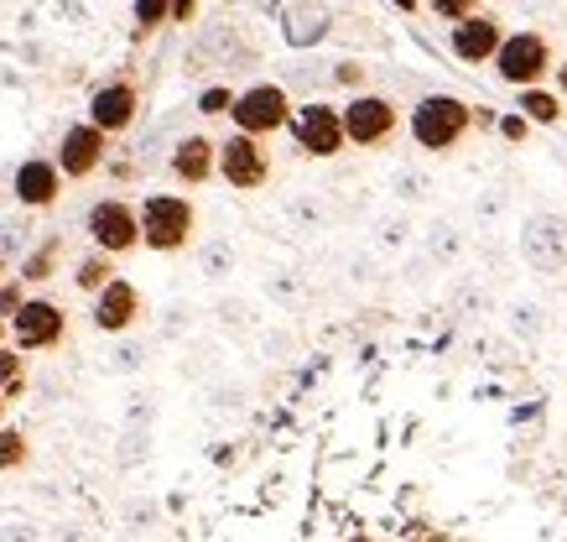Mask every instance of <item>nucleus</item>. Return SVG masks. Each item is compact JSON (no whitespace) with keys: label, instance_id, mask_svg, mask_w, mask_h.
I'll return each mask as SVG.
<instances>
[{"label":"nucleus","instance_id":"f257e3e1","mask_svg":"<svg viewBox=\"0 0 567 542\" xmlns=\"http://www.w3.org/2000/svg\"><path fill=\"white\" fill-rule=\"evenodd\" d=\"M141 219V245L156 250V256H177L193 245V229H198V209H193L183 193H152L136 209Z\"/></svg>","mask_w":567,"mask_h":542},{"label":"nucleus","instance_id":"f03ea898","mask_svg":"<svg viewBox=\"0 0 567 542\" xmlns=\"http://www.w3.org/2000/svg\"><path fill=\"white\" fill-rule=\"evenodd\" d=\"M468 110L474 105H464L458 94H422L412 105V141L422 152H432V157H443V152H453L474 131Z\"/></svg>","mask_w":567,"mask_h":542},{"label":"nucleus","instance_id":"7ed1b4c3","mask_svg":"<svg viewBox=\"0 0 567 542\" xmlns=\"http://www.w3.org/2000/svg\"><path fill=\"white\" fill-rule=\"evenodd\" d=\"M516 250L526 272L536 277H563L567 272V214L563 209H532L520 219Z\"/></svg>","mask_w":567,"mask_h":542},{"label":"nucleus","instance_id":"20e7f679","mask_svg":"<svg viewBox=\"0 0 567 542\" xmlns=\"http://www.w3.org/2000/svg\"><path fill=\"white\" fill-rule=\"evenodd\" d=\"M229 121H235L240 136L266 141V136H276V131H287V121H292V94L281 84H250L235 94Z\"/></svg>","mask_w":567,"mask_h":542},{"label":"nucleus","instance_id":"39448f33","mask_svg":"<svg viewBox=\"0 0 567 542\" xmlns=\"http://www.w3.org/2000/svg\"><path fill=\"white\" fill-rule=\"evenodd\" d=\"M489 63L511 89H532L551 73V42L542 32H505Z\"/></svg>","mask_w":567,"mask_h":542},{"label":"nucleus","instance_id":"423d86ee","mask_svg":"<svg viewBox=\"0 0 567 542\" xmlns=\"http://www.w3.org/2000/svg\"><path fill=\"white\" fill-rule=\"evenodd\" d=\"M287 131H292L297 152L302 157H339L349 141H344V121H339V110L333 105H318V100H308V105H292V121H287Z\"/></svg>","mask_w":567,"mask_h":542},{"label":"nucleus","instance_id":"0eeeda50","mask_svg":"<svg viewBox=\"0 0 567 542\" xmlns=\"http://www.w3.org/2000/svg\"><path fill=\"white\" fill-rule=\"evenodd\" d=\"M84 229H89V241H94V250H104V256H131V250H141L136 204H125V198H100V204L89 209Z\"/></svg>","mask_w":567,"mask_h":542},{"label":"nucleus","instance_id":"6e6552de","mask_svg":"<svg viewBox=\"0 0 567 542\" xmlns=\"http://www.w3.org/2000/svg\"><path fill=\"white\" fill-rule=\"evenodd\" d=\"M214 173L229 183V188L240 193H256L266 188V177H271V157H266V146H260L256 136H224L219 152H214Z\"/></svg>","mask_w":567,"mask_h":542},{"label":"nucleus","instance_id":"1a4fd4ad","mask_svg":"<svg viewBox=\"0 0 567 542\" xmlns=\"http://www.w3.org/2000/svg\"><path fill=\"white\" fill-rule=\"evenodd\" d=\"M339 121H344L349 146H385V141L395 136L401 115H395V100H385V94H364L360 89V94L339 110Z\"/></svg>","mask_w":567,"mask_h":542},{"label":"nucleus","instance_id":"9d476101","mask_svg":"<svg viewBox=\"0 0 567 542\" xmlns=\"http://www.w3.org/2000/svg\"><path fill=\"white\" fill-rule=\"evenodd\" d=\"M69 334V314L52 298H27L11 314V350H58Z\"/></svg>","mask_w":567,"mask_h":542},{"label":"nucleus","instance_id":"9b49d317","mask_svg":"<svg viewBox=\"0 0 567 542\" xmlns=\"http://www.w3.org/2000/svg\"><path fill=\"white\" fill-rule=\"evenodd\" d=\"M505 42V21L495 17V11H474V17L453 21V32H447V53L458 58V63H468V69H480V63H489L495 58V48Z\"/></svg>","mask_w":567,"mask_h":542},{"label":"nucleus","instance_id":"f8f14e48","mask_svg":"<svg viewBox=\"0 0 567 542\" xmlns=\"http://www.w3.org/2000/svg\"><path fill=\"white\" fill-rule=\"evenodd\" d=\"M104 157H110V136L104 131H94L89 121H79V125H69L63 131V141H58V173L63 177H73V183H84V177H94L104 167Z\"/></svg>","mask_w":567,"mask_h":542},{"label":"nucleus","instance_id":"ddd939ff","mask_svg":"<svg viewBox=\"0 0 567 542\" xmlns=\"http://www.w3.org/2000/svg\"><path fill=\"white\" fill-rule=\"evenodd\" d=\"M141 115V94L136 84H125V79H115V84H100L94 94H89V125L94 131H104V136H121V131H131Z\"/></svg>","mask_w":567,"mask_h":542},{"label":"nucleus","instance_id":"4468645a","mask_svg":"<svg viewBox=\"0 0 567 542\" xmlns=\"http://www.w3.org/2000/svg\"><path fill=\"white\" fill-rule=\"evenodd\" d=\"M141 308H146V303H141L136 282L110 277L100 293H94V329H100V334H125L141 318Z\"/></svg>","mask_w":567,"mask_h":542},{"label":"nucleus","instance_id":"2eb2a0df","mask_svg":"<svg viewBox=\"0 0 567 542\" xmlns=\"http://www.w3.org/2000/svg\"><path fill=\"white\" fill-rule=\"evenodd\" d=\"M11 193H17L21 209H52V204L63 198V173H58V162L27 157L17 173H11Z\"/></svg>","mask_w":567,"mask_h":542},{"label":"nucleus","instance_id":"dca6fc26","mask_svg":"<svg viewBox=\"0 0 567 542\" xmlns=\"http://www.w3.org/2000/svg\"><path fill=\"white\" fill-rule=\"evenodd\" d=\"M214 152H219V141H208L204 131H193V136H183V141L173 146L167 167H173L177 183L198 188V183H208V177H214Z\"/></svg>","mask_w":567,"mask_h":542},{"label":"nucleus","instance_id":"f3484780","mask_svg":"<svg viewBox=\"0 0 567 542\" xmlns=\"http://www.w3.org/2000/svg\"><path fill=\"white\" fill-rule=\"evenodd\" d=\"M464 250H468V235L453 219H432L427 229H422V256H427L437 272H453V266L464 262Z\"/></svg>","mask_w":567,"mask_h":542},{"label":"nucleus","instance_id":"a211bd4d","mask_svg":"<svg viewBox=\"0 0 567 542\" xmlns=\"http://www.w3.org/2000/svg\"><path fill=\"white\" fill-rule=\"evenodd\" d=\"M505 329H511V339H520V345H542L551 329V314L536 298H511L505 303Z\"/></svg>","mask_w":567,"mask_h":542},{"label":"nucleus","instance_id":"6ab92c4d","mask_svg":"<svg viewBox=\"0 0 567 542\" xmlns=\"http://www.w3.org/2000/svg\"><path fill=\"white\" fill-rule=\"evenodd\" d=\"M328 6H318V0H302V6H292L287 11V21H281V32H287V42L292 48H312V42H323L328 37Z\"/></svg>","mask_w":567,"mask_h":542},{"label":"nucleus","instance_id":"aec40b11","mask_svg":"<svg viewBox=\"0 0 567 542\" xmlns=\"http://www.w3.org/2000/svg\"><path fill=\"white\" fill-rule=\"evenodd\" d=\"M58 262H63V235H48V241H37L27 256H21V272L17 277L27 282V287H37V282H52L58 277Z\"/></svg>","mask_w":567,"mask_h":542},{"label":"nucleus","instance_id":"412c9836","mask_svg":"<svg viewBox=\"0 0 567 542\" xmlns=\"http://www.w3.org/2000/svg\"><path fill=\"white\" fill-rule=\"evenodd\" d=\"M516 110L526 115L532 125H563V115H567V100L557 94V89H542V84H532V89H520V100H516Z\"/></svg>","mask_w":567,"mask_h":542},{"label":"nucleus","instance_id":"4be33fe9","mask_svg":"<svg viewBox=\"0 0 567 542\" xmlns=\"http://www.w3.org/2000/svg\"><path fill=\"white\" fill-rule=\"evenodd\" d=\"M489 308H495V298H489V287L480 282V272H464V277L453 282V314L474 318V314H489Z\"/></svg>","mask_w":567,"mask_h":542},{"label":"nucleus","instance_id":"5701e85b","mask_svg":"<svg viewBox=\"0 0 567 542\" xmlns=\"http://www.w3.org/2000/svg\"><path fill=\"white\" fill-rule=\"evenodd\" d=\"M110 277H115V256H104V250H89L84 262L73 266V287H79V293H89V298H94Z\"/></svg>","mask_w":567,"mask_h":542},{"label":"nucleus","instance_id":"b1692460","mask_svg":"<svg viewBox=\"0 0 567 542\" xmlns=\"http://www.w3.org/2000/svg\"><path fill=\"white\" fill-rule=\"evenodd\" d=\"M432 188H437V183H432V177L422 173V167H395V173H391L395 204H427Z\"/></svg>","mask_w":567,"mask_h":542},{"label":"nucleus","instance_id":"393cba45","mask_svg":"<svg viewBox=\"0 0 567 542\" xmlns=\"http://www.w3.org/2000/svg\"><path fill=\"white\" fill-rule=\"evenodd\" d=\"M21 391H27V360H21V350L0 345V402H21Z\"/></svg>","mask_w":567,"mask_h":542},{"label":"nucleus","instance_id":"a878e982","mask_svg":"<svg viewBox=\"0 0 567 542\" xmlns=\"http://www.w3.org/2000/svg\"><path fill=\"white\" fill-rule=\"evenodd\" d=\"M505 214H511V188H484L480 198H474V219H480V229H499L505 225Z\"/></svg>","mask_w":567,"mask_h":542},{"label":"nucleus","instance_id":"bb28decb","mask_svg":"<svg viewBox=\"0 0 567 542\" xmlns=\"http://www.w3.org/2000/svg\"><path fill=\"white\" fill-rule=\"evenodd\" d=\"M375 241H380V250H406V245H412V219H406V214H380Z\"/></svg>","mask_w":567,"mask_h":542},{"label":"nucleus","instance_id":"cd10ccee","mask_svg":"<svg viewBox=\"0 0 567 542\" xmlns=\"http://www.w3.org/2000/svg\"><path fill=\"white\" fill-rule=\"evenodd\" d=\"M27 459H32V443H27L17 428H6V422H0V470H21Z\"/></svg>","mask_w":567,"mask_h":542},{"label":"nucleus","instance_id":"c85d7f7f","mask_svg":"<svg viewBox=\"0 0 567 542\" xmlns=\"http://www.w3.org/2000/svg\"><path fill=\"white\" fill-rule=\"evenodd\" d=\"M173 0H136V37H152L156 27H167Z\"/></svg>","mask_w":567,"mask_h":542},{"label":"nucleus","instance_id":"c756f323","mask_svg":"<svg viewBox=\"0 0 567 542\" xmlns=\"http://www.w3.org/2000/svg\"><path fill=\"white\" fill-rule=\"evenodd\" d=\"M287 219H292L297 229H323V204H318V198H308V193H302V198H292V204H287Z\"/></svg>","mask_w":567,"mask_h":542},{"label":"nucleus","instance_id":"7c9ffc66","mask_svg":"<svg viewBox=\"0 0 567 542\" xmlns=\"http://www.w3.org/2000/svg\"><path fill=\"white\" fill-rule=\"evenodd\" d=\"M198 266H204V277H229V266H235V250H229V241L204 245V256H198Z\"/></svg>","mask_w":567,"mask_h":542},{"label":"nucleus","instance_id":"2f4dec72","mask_svg":"<svg viewBox=\"0 0 567 542\" xmlns=\"http://www.w3.org/2000/svg\"><path fill=\"white\" fill-rule=\"evenodd\" d=\"M27 219H6V225H0V256H21V250H27V245H32V235H27Z\"/></svg>","mask_w":567,"mask_h":542},{"label":"nucleus","instance_id":"473e14b6","mask_svg":"<svg viewBox=\"0 0 567 542\" xmlns=\"http://www.w3.org/2000/svg\"><path fill=\"white\" fill-rule=\"evenodd\" d=\"M229 105H235V89L229 84H208L198 94V115H229Z\"/></svg>","mask_w":567,"mask_h":542},{"label":"nucleus","instance_id":"72a5a7b5","mask_svg":"<svg viewBox=\"0 0 567 542\" xmlns=\"http://www.w3.org/2000/svg\"><path fill=\"white\" fill-rule=\"evenodd\" d=\"M422 6H427L437 21H464L480 11V0H422Z\"/></svg>","mask_w":567,"mask_h":542},{"label":"nucleus","instance_id":"f704fd0d","mask_svg":"<svg viewBox=\"0 0 567 542\" xmlns=\"http://www.w3.org/2000/svg\"><path fill=\"white\" fill-rule=\"evenodd\" d=\"M495 131H499V141H511V146H526V136H532V121H526L520 110H511V115H499V121H495Z\"/></svg>","mask_w":567,"mask_h":542},{"label":"nucleus","instance_id":"c9c22d12","mask_svg":"<svg viewBox=\"0 0 567 542\" xmlns=\"http://www.w3.org/2000/svg\"><path fill=\"white\" fill-rule=\"evenodd\" d=\"M21 303H27V282L21 277H0V318L11 324V314H17Z\"/></svg>","mask_w":567,"mask_h":542},{"label":"nucleus","instance_id":"e433bc0d","mask_svg":"<svg viewBox=\"0 0 567 542\" xmlns=\"http://www.w3.org/2000/svg\"><path fill=\"white\" fill-rule=\"evenodd\" d=\"M328 79H333L339 89H354V94H360V89H364V63L344 58V63H333V73H328Z\"/></svg>","mask_w":567,"mask_h":542},{"label":"nucleus","instance_id":"4c0bfd02","mask_svg":"<svg viewBox=\"0 0 567 542\" xmlns=\"http://www.w3.org/2000/svg\"><path fill=\"white\" fill-rule=\"evenodd\" d=\"M432 272H437V266H432L427 256H412V262H406V272H401V282H406V287H427Z\"/></svg>","mask_w":567,"mask_h":542},{"label":"nucleus","instance_id":"58836bf2","mask_svg":"<svg viewBox=\"0 0 567 542\" xmlns=\"http://www.w3.org/2000/svg\"><path fill=\"white\" fill-rule=\"evenodd\" d=\"M141 360H146V350H141V345H125V350H115V370H136Z\"/></svg>","mask_w":567,"mask_h":542},{"label":"nucleus","instance_id":"ea45409f","mask_svg":"<svg viewBox=\"0 0 567 542\" xmlns=\"http://www.w3.org/2000/svg\"><path fill=\"white\" fill-rule=\"evenodd\" d=\"M198 6H204V0H173V17H167V21H177V27H188V21L198 17Z\"/></svg>","mask_w":567,"mask_h":542},{"label":"nucleus","instance_id":"a19ab883","mask_svg":"<svg viewBox=\"0 0 567 542\" xmlns=\"http://www.w3.org/2000/svg\"><path fill=\"white\" fill-rule=\"evenodd\" d=\"M349 277H354V282H375V266L364 262V256H354V262H349Z\"/></svg>","mask_w":567,"mask_h":542},{"label":"nucleus","instance_id":"79ce46f5","mask_svg":"<svg viewBox=\"0 0 567 542\" xmlns=\"http://www.w3.org/2000/svg\"><path fill=\"white\" fill-rule=\"evenodd\" d=\"M6 542H37V532H32V526H11V532H6Z\"/></svg>","mask_w":567,"mask_h":542},{"label":"nucleus","instance_id":"37998d69","mask_svg":"<svg viewBox=\"0 0 567 542\" xmlns=\"http://www.w3.org/2000/svg\"><path fill=\"white\" fill-rule=\"evenodd\" d=\"M395 11H422V0H391Z\"/></svg>","mask_w":567,"mask_h":542},{"label":"nucleus","instance_id":"c03bdc74","mask_svg":"<svg viewBox=\"0 0 567 542\" xmlns=\"http://www.w3.org/2000/svg\"><path fill=\"white\" fill-rule=\"evenodd\" d=\"M6 334H11V324H6V318H0V345H6Z\"/></svg>","mask_w":567,"mask_h":542},{"label":"nucleus","instance_id":"a18cd8bd","mask_svg":"<svg viewBox=\"0 0 567 542\" xmlns=\"http://www.w3.org/2000/svg\"><path fill=\"white\" fill-rule=\"evenodd\" d=\"M0 277H6V256H0Z\"/></svg>","mask_w":567,"mask_h":542},{"label":"nucleus","instance_id":"49530a36","mask_svg":"<svg viewBox=\"0 0 567 542\" xmlns=\"http://www.w3.org/2000/svg\"><path fill=\"white\" fill-rule=\"evenodd\" d=\"M0 422H6V402H0Z\"/></svg>","mask_w":567,"mask_h":542},{"label":"nucleus","instance_id":"de8ad7c7","mask_svg":"<svg viewBox=\"0 0 567 542\" xmlns=\"http://www.w3.org/2000/svg\"><path fill=\"white\" fill-rule=\"evenodd\" d=\"M563 89H567V79H563Z\"/></svg>","mask_w":567,"mask_h":542}]
</instances>
